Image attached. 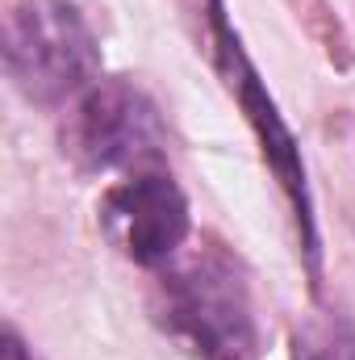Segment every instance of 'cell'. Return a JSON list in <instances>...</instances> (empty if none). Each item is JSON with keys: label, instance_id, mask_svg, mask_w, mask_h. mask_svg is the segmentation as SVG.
<instances>
[{"label": "cell", "instance_id": "obj_1", "mask_svg": "<svg viewBox=\"0 0 355 360\" xmlns=\"http://www.w3.org/2000/svg\"><path fill=\"white\" fill-rule=\"evenodd\" d=\"M159 319L201 360H255L260 323L243 264L226 248H201L159 285Z\"/></svg>", "mask_w": 355, "mask_h": 360}, {"label": "cell", "instance_id": "obj_2", "mask_svg": "<svg viewBox=\"0 0 355 360\" xmlns=\"http://www.w3.org/2000/svg\"><path fill=\"white\" fill-rule=\"evenodd\" d=\"M4 68L25 101L55 105L96 84L100 46L67 0H17L4 25Z\"/></svg>", "mask_w": 355, "mask_h": 360}, {"label": "cell", "instance_id": "obj_3", "mask_svg": "<svg viewBox=\"0 0 355 360\" xmlns=\"http://www.w3.org/2000/svg\"><path fill=\"white\" fill-rule=\"evenodd\" d=\"M67 147L84 168L96 172L147 168L163 155L168 134L155 101L142 89H134L130 80H96L72 113Z\"/></svg>", "mask_w": 355, "mask_h": 360}, {"label": "cell", "instance_id": "obj_4", "mask_svg": "<svg viewBox=\"0 0 355 360\" xmlns=\"http://www.w3.org/2000/svg\"><path fill=\"white\" fill-rule=\"evenodd\" d=\"M100 226L134 264H168L188 239V201L163 172H138L105 193Z\"/></svg>", "mask_w": 355, "mask_h": 360}, {"label": "cell", "instance_id": "obj_5", "mask_svg": "<svg viewBox=\"0 0 355 360\" xmlns=\"http://www.w3.org/2000/svg\"><path fill=\"white\" fill-rule=\"evenodd\" d=\"M209 25H213V42H217L222 72H226L230 89L239 92V105H243L247 122L255 126V134H260V143H264V155L272 160V168H276V176H280V184H284V193H288L293 205H297V222H301L305 248H309V256H314V252H318V248H314V243H318V239H314V210H309L305 164H301V155H297V143H293L288 126L280 122L276 101H272L267 89L260 84V72H255L251 59L243 55V46H239L234 30H230V21H226L222 0H209Z\"/></svg>", "mask_w": 355, "mask_h": 360}, {"label": "cell", "instance_id": "obj_6", "mask_svg": "<svg viewBox=\"0 0 355 360\" xmlns=\"http://www.w3.org/2000/svg\"><path fill=\"white\" fill-rule=\"evenodd\" d=\"M293 360H355V327L343 319H314L297 327Z\"/></svg>", "mask_w": 355, "mask_h": 360}, {"label": "cell", "instance_id": "obj_7", "mask_svg": "<svg viewBox=\"0 0 355 360\" xmlns=\"http://www.w3.org/2000/svg\"><path fill=\"white\" fill-rule=\"evenodd\" d=\"M0 360H29V352H25V344L17 340V331H13V327L4 331V348H0Z\"/></svg>", "mask_w": 355, "mask_h": 360}]
</instances>
